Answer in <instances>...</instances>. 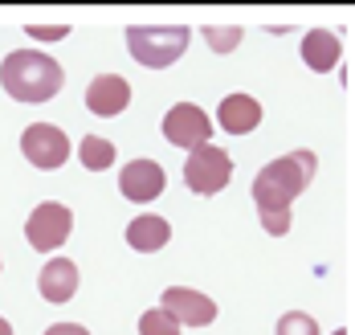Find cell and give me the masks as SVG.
Returning <instances> with one entry per match:
<instances>
[{
  "label": "cell",
  "mask_w": 355,
  "mask_h": 335,
  "mask_svg": "<svg viewBox=\"0 0 355 335\" xmlns=\"http://www.w3.org/2000/svg\"><path fill=\"white\" fill-rule=\"evenodd\" d=\"M319 172V155L311 148L286 151L278 160H270L257 176H253V205L257 217L266 213H294V200L306 192V184Z\"/></svg>",
  "instance_id": "cell-1"
},
{
  "label": "cell",
  "mask_w": 355,
  "mask_h": 335,
  "mask_svg": "<svg viewBox=\"0 0 355 335\" xmlns=\"http://www.w3.org/2000/svg\"><path fill=\"white\" fill-rule=\"evenodd\" d=\"M0 86L8 90V98L17 103H49L62 86H66V70L37 49H12L0 66Z\"/></svg>",
  "instance_id": "cell-2"
},
{
  "label": "cell",
  "mask_w": 355,
  "mask_h": 335,
  "mask_svg": "<svg viewBox=\"0 0 355 335\" xmlns=\"http://www.w3.org/2000/svg\"><path fill=\"white\" fill-rule=\"evenodd\" d=\"M188 41H192L188 25H131L127 29V49L147 70H168L188 49Z\"/></svg>",
  "instance_id": "cell-3"
},
{
  "label": "cell",
  "mask_w": 355,
  "mask_h": 335,
  "mask_svg": "<svg viewBox=\"0 0 355 335\" xmlns=\"http://www.w3.org/2000/svg\"><path fill=\"white\" fill-rule=\"evenodd\" d=\"M229 180H233V155L225 148L205 144V148L188 151V160H184V184L192 188L196 196H216Z\"/></svg>",
  "instance_id": "cell-4"
},
{
  "label": "cell",
  "mask_w": 355,
  "mask_h": 335,
  "mask_svg": "<svg viewBox=\"0 0 355 335\" xmlns=\"http://www.w3.org/2000/svg\"><path fill=\"white\" fill-rule=\"evenodd\" d=\"M70 233H73V213H70V205H62V200H41L29 213V221H25V237H29V246L37 254L62 250Z\"/></svg>",
  "instance_id": "cell-5"
},
{
  "label": "cell",
  "mask_w": 355,
  "mask_h": 335,
  "mask_svg": "<svg viewBox=\"0 0 355 335\" xmlns=\"http://www.w3.org/2000/svg\"><path fill=\"white\" fill-rule=\"evenodd\" d=\"M21 151L25 160L41 168V172H58L66 160H70V135L58 127V123H29L21 131Z\"/></svg>",
  "instance_id": "cell-6"
},
{
  "label": "cell",
  "mask_w": 355,
  "mask_h": 335,
  "mask_svg": "<svg viewBox=\"0 0 355 335\" xmlns=\"http://www.w3.org/2000/svg\"><path fill=\"white\" fill-rule=\"evenodd\" d=\"M159 131H164V139H168L172 148L196 151V148H205V144H209V135H213V119L200 111L196 103H176L172 111L164 114Z\"/></svg>",
  "instance_id": "cell-7"
},
{
  "label": "cell",
  "mask_w": 355,
  "mask_h": 335,
  "mask_svg": "<svg viewBox=\"0 0 355 335\" xmlns=\"http://www.w3.org/2000/svg\"><path fill=\"white\" fill-rule=\"evenodd\" d=\"M168 188V172H164V164H155V160H131V164H123V172H119V192L127 196V200H135V205H147V200H155L159 192Z\"/></svg>",
  "instance_id": "cell-8"
},
{
  "label": "cell",
  "mask_w": 355,
  "mask_h": 335,
  "mask_svg": "<svg viewBox=\"0 0 355 335\" xmlns=\"http://www.w3.org/2000/svg\"><path fill=\"white\" fill-rule=\"evenodd\" d=\"M159 307L176 319L180 327H209L216 319V302L209 295H200V291H192V286H168Z\"/></svg>",
  "instance_id": "cell-9"
},
{
  "label": "cell",
  "mask_w": 355,
  "mask_h": 335,
  "mask_svg": "<svg viewBox=\"0 0 355 335\" xmlns=\"http://www.w3.org/2000/svg\"><path fill=\"white\" fill-rule=\"evenodd\" d=\"M131 107V82L119 74H98L86 86V111H94L98 119H114Z\"/></svg>",
  "instance_id": "cell-10"
},
{
  "label": "cell",
  "mask_w": 355,
  "mask_h": 335,
  "mask_svg": "<svg viewBox=\"0 0 355 335\" xmlns=\"http://www.w3.org/2000/svg\"><path fill=\"white\" fill-rule=\"evenodd\" d=\"M261 103L245 94V90H237V94H225L220 98V107H216V123L229 131V135H249V131H257V123H261Z\"/></svg>",
  "instance_id": "cell-11"
},
{
  "label": "cell",
  "mask_w": 355,
  "mask_h": 335,
  "mask_svg": "<svg viewBox=\"0 0 355 335\" xmlns=\"http://www.w3.org/2000/svg\"><path fill=\"white\" fill-rule=\"evenodd\" d=\"M37 291L45 302H70L78 295V266L70 258H49L37 274Z\"/></svg>",
  "instance_id": "cell-12"
},
{
  "label": "cell",
  "mask_w": 355,
  "mask_h": 335,
  "mask_svg": "<svg viewBox=\"0 0 355 335\" xmlns=\"http://www.w3.org/2000/svg\"><path fill=\"white\" fill-rule=\"evenodd\" d=\"M339 58H343V41H339V33H331V29H311V33L302 37V62H306L315 74L335 70Z\"/></svg>",
  "instance_id": "cell-13"
},
{
  "label": "cell",
  "mask_w": 355,
  "mask_h": 335,
  "mask_svg": "<svg viewBox=\"0 0 355 335\" xmlns=\"http://www.w3.org/2000/svg\"><path fill=\"white\" fill-rule=\"evenodd\" d=\"M168 241H172V225L164 221V217H155V213H139L135 221L127 225V246L139 250V254H155Z\"/></svg>",
  "instance_id": "cell-14"
},
{
  "label": "cell",
  "mask_w": 355,
  "mask_h": 335,
  "mask_svg": "<svg viewBox=\"0 0 355 335\" xmlns=\"http://www.w3.org/2000/svg\"><path fill=\"white\" fill-rule=\"evenodd\" d=\"M78 160H82L90 172H107L110 164H114V144L103 139V135H86V139L78 144Z\"/></svg>",
  "instance_id": "cell-15"
},
{
  "label": "cell",
  "mask_w": 355,
  "mask_h": 335,
  "mask_svg": "<svg viewBox=\"0 0 355 335\" xmlns=\"http://www.w3.org/2000/svg\"><path fill=\"white\" fill-rule=\"evenodd\" d=\"M200 37L209 41V49H213V53H233V49L241 45L245 33H241V25H205V29H200Z\"/></svg>",
  "instance_id": "cell-16"
},
{
  "label": "cell",
  "mask_w": 355,
  "mask_h": 335,
  "mask_svg": "<svg viewBox=\"0 0 355 335\" xmlns=\"http://www.w3.org/2000/svg\"><path fill=\"white\" fill-rule=\"evenodd\" d=\"M274 335H322V327H319V319L306 315V311H286V315H278Z\"/></svg>",
  "instance_id": "cell-17"
},
{
  "label": "cell",
  "mask_w": 355,
  "mask_h": 335,
  "mask_svg": "<svg viewBox=\"0 0 355 335\" xmlns=\"http://www.w3.org/2000/svg\"><path fill=\"white\" fill-rule=\"evenodd\" d=\"M184 327H180L176 319L164 311V307H151V311H143L139 319V335H180Z\"/></svg>",
  "instance_id": "cell-18"
},
{
  "label": "cell",
  "mask_w": 355,
  "mask_h": 335,
  "mask_svg": "<svg viewBox=\"0 0 355 335\" xmlns=\"http://www.w3.org/2000/svg\"><path fill=\"white\" fill-rule=\"evenodd\" d=\"M25 33H29L33 41H45V45H49V41L70 37V25H25Z\"/></svg>",
  "instance_id": "cell-19"
},
{
  "label": "cell",
  "mask_w": 355,
  "mask_h": 335,
  "mask_svg": "<svg viewBox=\"0 0 355 335\" xmlns=\"http://www.w3.org/2000/svg\"><path fill=\"white\" fill-rule=\"evenodd\" d=\"M261 229H266L270 237H286V233L294 229V213H266V217H261Z\"/></svg>",
  "instance_id": "cell-20"
},
{
  "label": "cell",
  "mask_w": 355,
  "mask_h": 335,
  "mask_svg": "<svg viewBox=\"0 0 355 335\" xmlns=\"http://www.w3.org/2000/svg\"><path fill=\"white\" fill-rule=\"evenodd\" d=\"M45 335H90L82 323H53V327H45Z\"/></svg>",
  "instance_id": "cell-21"
},
{
  "label": "cell",
  "mask_w": 355,
  "mask_h": 335,
  "mask_svg": "<svg viewBox=\"0 0 355 335\" xmlns=\"http://www.w3.org/2000/svg\"><path fill=\"white\" fill-rule=\"evenodd\" d=\"M0 335H12V323H8L4 315H0Z\"/></svg>",
  "instance_id": "cell-22"
},
{
  "label": "cell",
  "mask_w": 355,
  "mask_h": 335,
  "mask_svg": "<svg viewBox=\"0 0 355 335\" xmlns=\"http://www.w3.org/2000/svg\"><path fill=\"white\" fill-rule=\"evenodd\" d=\"M331 335H347V332H343V327H335V332H331Z\"/></svg>",
  "instance_id": "cell-23"
}]
</instances>
